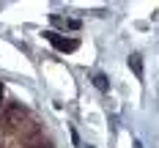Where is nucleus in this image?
Returning <instances> with one entry per match:
<instances>
[{
  "instance_id": "obj_1",
  "label": "nucleus",
  "mask_w": 159,
  "mask_h": 148,
  "mask_svg": "<svg viewBox=\"0 0 159 148\" xmlns=\"http://www.w3.org/2000/svg\"><path fill=\"white\" fill-rule=\"evenodd\" d=\"M44 36H47V41H49L55 49H58V52H74V49L80 47L77 38H66V36H61V33H55V30L44 33Z\"/></svg>"
},
{
  "instance_id": "obj_2",
  "label": "nucleus",
  "mask_w": 159,
  "mask_h": 148,
  "mask_svg": "<svg viewBox=\"0 0 159 148\" xmlns=\"http://www.w3.org/2000/svg\"><path fill=\"white\" fill-rule=\"evenodd\" d=\"M52 25L66 28V30H80V19H66V16H61V14H52Z\"/></svg>"
},
{
  "instance_id": "obj_3",
  "label": "nucleus",
  "mask_w": 159,
  "mask_h": 148,
  "mask_svg": "<svg viewBox=\"0 0 159 148\" xmlns=\"http://www.w3.org/2000/svg\"><path fill=\"white\" fill-rule=\"evenodd\" d=\"M129 66H132V71L137 74V77H143V58L134 52V55H129Z\"/></svg>"
},
{
  "instance_id": "obj_4",
  "label": "nucleus",
  "mask_w": 159,
  "mask_h": 148,
  "mask_svg": "<svg viewBox=\"0 0 159 148\" xmlns=\"http://www.w3.org/2000/svg\"><path fill=\"white\" fill-rule=\"evenodd\" d=\"M93 85L102 91V93H107V91H110V82H107V77H104V74H93Z\"/></svg>"
},
{
  "instance_id": "obj_5",
  "label": "nucleus",
  "mask_w": 159,
  "mask_h": 148,
  "mask_svg": "<svg viewBox=\"0 0 159 148\" xmlns=\"http://www.w3.org/2000/svg\"><path fill=\"white\" fill-rule=\"evenodd\" d=\"M3 96H6V85H3V80H0V107H3Z\"/></svg>"
},
{
  "instance_id": "obj_6",
  "label": "nucleus",
  "mask_w": 159,
  "mask_h": 148,
  "mask_svg": "<svg viewBox=\"0 0 159 148\" xmlns=\"http://www.w3.org/2000/svg\"><path fill=\"white\" fill-rule=\"evenodd\" d=\"M134 148H143V143H134Z\"/></svg>"
}]
</instances>
